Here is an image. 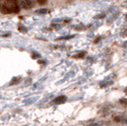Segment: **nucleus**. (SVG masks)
Returning <instances> with one entry per match:
<instances>
[{"mask_svg":"<svg viewBox=\"0 0 127 126\" xmlns=\"http://www.w3.org/2000/svg\"><path fill=\"white\" fill-rule=\"evenodd\" d=\"M20 11L19 6L16 2H8L3 4L1 7V12L4 14H11V13H17Z\"/></svg>","mask_w":127,"mask_h":126,"instance_id":"1","label":"nucleus"},{"mask_svg":"<svg viewBox=\"0 0 127 126\" xmlns=\"http://www.w3.org/2000/svg\"><path fill=\"white\" fill-rule=\"evenodd\" d=\"M20 4L21 7L25 10H29V9H32L33 7V2L32 0H21L20 1Z\"/></svg>","mask_w":127,"mask_h":126,"instance_id":"2","label":"nucleus"},{"mask_svg":"<svg viewBox=\"0 0 127 126\" xmlns=\"http://www.w3.org/2000/svg\"><path fill=\"white\" fill-rule=\"evenodd\" d=\"M66 100H67V99H66L65 96H59L56 99L53 100L52 103H54V104H62L64 102H65Z\"/></svg>","mask_w":127,"mask_h":126,"instance_id":"3","label":"nucleus"},{"mask_svg":"<svg viewBox=\"0 0 127 126\" xmlns=\"http://www.w3.org/2000/svg\"><path fill=\"white\" fill-rule=\"evenodd\" d=\"M20 81H21V77H16V78H13V79L11 80V83H10V85H12V84H18Z\"/></svg>","mask_w":127,"mask_h":126,"instance_id":"4","label":"nucleus"},{"mask_svg":"<svg viewBox=\"0 0 127 126\" xmlns=\"http://www.w3.org/2000/svg\"><path fill=\"white\" fill-rule=\"evenodd\" d=\"M48 12V10L47 9H40V10H37L36 11V13H39V14H45Z\"/></svg>","mask_w":127,"mask_h":126,"instance_id":"5","label":"nucleus"},{"mask_svg":"<svg viewBox=\"0 0 127 126\" xmlns=\"http://www.w3.org/2000/svg\"><path fill=\"white\" fill-rule=\"evenodd\" d=\"M120 102H121L123 106L127 107V99H122V100H120Z\"/></svg>","mask_w":127,"mask_h":126,"instance_id":"6","label":"nucleus"},{"mask_svg":"<svg viewBox=\"0 0 127 126\" xmlns=\"http://www.w3.org/2000/svg\"><path fill=\"white\" fill-rule=\"evenodd\" d=\"M37 2L40 5H45V4L48 2V0H37Z\"/></svg>","mask_w":127,"mask_h":126,"instance_id":"7","label":"nucleus"},{"mask_svg":"<svg viewBox=\"0 0 127 126\" xmlns=\"http://www.w3.org/2000/svg\"><path fill=\"white\" fill-rule=\"evenodd\" d=\"M85 55V52H82V53H80L79 55H76L75 58H83Z\"/></svg>","mask_w":127,"mask_h":126,"instance_id":"8","label":"nucleus"},{"mask_svg":"<svg viewBox=\"0 0 127 126\" xmlns=\"http://www.w3.org/2000/svg\"><path fill=\"white\" fill-rule=\"evenodd\" d=\"M19 31H20V32H27L26 28H25V27H22V26L19 27Z\"/></svg>","mask_w":127,"mask_h":126,"instance_id":"9","label":"nucleus"},{"mask_svg":"<svg viewBox=\"0 0 127 126\" xmlns=\"http://www.w3.org/2000/svg\"><path fill=\"white\" fill-rule=\"evenodd\" d=\"M17 0H7V2H16Z\"/></svg>","mask_w":127,"mask_h":126,"instance_id":"10","label":"nucleus"},{"mask_svg":"<svg viewBox=\"0 0 127 126\" xmlns=\"http://www.w3.org/2000/svg\"><path fill=\"white\" fill-rule=\"evenodd\" d=\"M125 93H126V94H127V88H126V89H125Z\"/></svg>","mask_w":127,"mask_h":126,"instance_id":"11","label":"nucleus"}]
</instances>
